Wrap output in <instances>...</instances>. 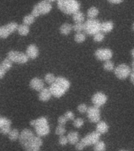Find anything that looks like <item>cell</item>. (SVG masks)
I'll return each mask as SVG.
<instances>
[{
	"label": "cell",
	"instance_id": "6da1fadb",
	"mask_svg": "<svg viewBox=\"0 0 134 151\" xmlns=\"http://www.w3.org/2000/svg\"><path fill=\"white\" fill-rule=\"evenodd\" d=\"M19 141L27 151L39 150L43 144L41 137L35 135L31 130L25 128L20 133Z\"/></svg>",
	"mask_w": 134,
	"mask_h": 151
},
{
	"label": "cell",
	"instance_id": "7a4b0ae2",
	"mask_svg": "<svg viewBox=\"0 0 134 151\" xmlns=\"http://www.w3.org/2000/svg\"><path fill=\"white\" fill-rule=\"evenodd\" d=\"M71 87L70 81L63 76L56 77L55 82L50 85L49 90L52 93V95L55 98H61L68 91Z\"/></svg>",
	"mask_w": 134,
	"mask_h": 151
},
{
	"label": "cell",
	"instance_id": "3957f363",
	"mask_svg": "<svg viewBox=\"0 0 134 151\" xmlns=\"http://www.w3.org/2000/svg\"><path fill=\"white\" fill-rule=\"evenodd\" d=\"M30 124L35 127V133L38 136L45 137L50 132L48 119L46 116H41L35 120H32L30 121Z\"/></svg>",
	"mask_w": 134,
	"mask_h": 151
},
{
	"label": "cell",
	"instance_id": "277c9868",
	"mask_svg": "<svg viewBox=\"0 0 134 151\" xmlns=\"http://www.w3.org/2000/svg\"><path fill=\"white\" fill-rule=\"evenodd\" d=\"M56 4L58 9L67 15H73L79 11L81 6L78 0H57Z\"/></svg>",
	"mask_w": 134,
	"mask_h": 151
},
{
	"label": "cell",
	"instance_id": "5b68a950",
	"mask_svg": "<svg viewBox=\"0 0 134 151\" xmlns=\"http://www.w3.org/2000/svg\"><path fill=\"white\" fill-rule=\"evenodd\" d=\"M52 8L53 6H52L51 2H48L46 0H42L35 5V6L33 7L32 11H31V14L36 18L41 15H46V14H49L52 10Z\"/></svg>",
	"mask_w": 134,
	"mask_h": 151
},
{
	"label": "cell",
	"instance_id": "8992f818",
	"mask_svg": "<svg viewBox=\"0 0 134 151\" xmlns=\"http://www.w3.org/2000/svg\"><path fill=\"white\" fill-rule=\"evenodd\" d=\"M101 28V23L96 19H88L84 22V32L89 35H94L100 32Z\"/></svg>",
	"mask_w": 134,
	"mask_h": 151
},
{
	"label": "cell",
	"instance_id": "52a82bcc",
	"mask_svg": "<svg viewBox=\"0 0 134 151\" xmlns=\"http://www.w3.org/2000/svg\"><path fill=\"white\" fill-rule=\"evenodd\" d=\"M7 58H9L13 63L17 64H26L29 61V58L25 53L16 50H10L7 54Z\"/></svg>",
	"mask_w": 134,
	"mask_h": 151
},
{
	"label": "cell",
	"instance_id": "ba28073f",
	"mask_svg": "<svg viewBox=\"0 0 134 151\" xmlns=\"http://www.w3.org/2000/svg\"><path fill=\"white\" fill-rule=\"evenodd\" d=\"M18 24L16 22H9L3 26L0 27V38L1 39H6L10 34L16 32L18 28Z\"/></svg>",
	"mask_w": 134,
	"mask_h": 151
},
{
	"label": "cell",
	"instance_id": "9c48e42d",
	"mask_svg": "<svg viewBox=\"0 0 134 151\" xmlns=\"http://www.w3.org/2000/svg\"><path fill=\"white\" fill-rule=\"evenodd\" d=\"M115 75L119 80H125L130 76L132 69L129 65L125 64H120L115 68Z\"/></svg>",
	"mask_w": 134,
	"mask_h": 151
},
{
	"label": "cell",
	"instance_id": "30bf717a",
	"mask_svg": "<svg viewBox=\"0 0 134 151\" xmlns=\"http://www.w3.org/2000/svg\"><path fill=\"white\" fill-rule=\"evenodd\" d=\"M101 134H99L97 132H93L91 133H89L87 135L82 138L80 142H82L85 146V147L89 146H92V145H95L97 142L100 141L101 139Z\"/></svg>",
	"mask_w": 134,
	"mask_h": 151
},
{
	"label": "cell",
	"instance_id": "8fae6325",
	"mask_svg": "<svg viewBox=\"0 0 134 151\" xmlns=\"http://www.w3.org/2000/svg\"><path fill=\"white\" fill-rule=\"evenodd\" d=\"M87 117L89 120L92 123H97L101 121V115L100 108L96 107V106H90L88 108L87 110Z\"/></svg>",
	"mask_w": 134,
	"mask_h": 151
},
{
	"label": "cell",
	"instance_id": "7c38bea8",
	"mask_svg": "<svg viewBox=\"0 0 134 151\" xmlns=\"http://www.w3.org/2000/svg\"><path fill=\"white\" fill-rule=\"evenodd\" d=\"M95 57L99 61H107L112 58L113 51L108 48H100L95 52Z\"/></svg>",
	"mask_w": 134,
	"mask_h": 151
},
{
	"label": "cell",
	"instance_id": "4fadbf2b",
	"mask_svg": "<svg viewBox=\"0 0 134 151\" xmlns=\"http://www.w3.org/2000/svg\"><path fill=\"white\" fill-rule=\"evenodd\" d=\"M107 101H108V96L105 94H103V92H96L92 97V102L93 106L98 108L105 105Z\"/></svg>",
	"mask_w": 134,
	"mask_h": 151
},
{
	"label": "cell",
	"instance_id": "5bb4252c",
	"mask_svg": "<svg viewBox=\"0 0 134 151\" xmlns=\"http://www.w3.org/2000/svg\"><path fill=\"white\" fill-rule=\"evenodd\" d=\"M26 54L29 59H36L39 54V50L35 44H30L26 49Z\"/></svg>",
	"mask_w": 134,
	"mask_h": 151
},
{
	"label": "cell",
	"instance_id": "9a60e30c",
	"mask_svg": "<svg viewBox=\"0 0 134 151\" xmlns=\"http://www.w3.org/2000/svg\"><path fill=\"white\" fill-rule=\"evenodd\" d=\"M30 87L35 91H41L45 87L44 82L42 79L38 77H35L30 81Z\"/></svg>",
	"mask_w": 134,
	"mask_h": 151
},
{
	"label": "cell",
	"instance_id": "2e32d148",
	"mask_svg": "<svg viewBox=\"0 0 134 151\" xmlns=\"http://www.w3.org/2000/svg\"><path fill=\"white\" fill-rule=\"evenodd\" d=\"M52 93L50 91L49 88H43V89L39 91V94H38V99L40 101H48L49 99H51Z\"/></svg>",
	"mask_w": 134,
	"mask_h": 151
},
{
	"label": "cell",
	"instance_id": "e0dca14e",
	"mask_svg": "<svg viewBox=\"0 0 134 151\" xmlns=\"http://www.w3.org/2000/svg\"><path fill=\"white\" fill-rule=\"evenodd\" d=\"M109 130V126L105 121H99L97 124H96V132H97L99 134H103L107 133Z\"/></svg>",
	"mask_w": 134,
	"mask_h": 151
},
{
	"label": "cell",
	"instance_id": "ac0fdd59",
	"mask_svg": "<svg viewBox=\"0 0 134 151\" xmlns=\"http://www.w3.org/2000/svg\"><path fill=\"white\" fill-rule=\"evenodd\" d=\"M67 138H68V143L71 145H76L79 142V135L76 132H69L67 135Z\"/></svg>",
	"mask_w": 134,
	"mask_h": 151
},
{
	"label": "cell",
	"instance_id": "d6986e66",
	"mask_svg": "<svg viewBox=\"0 0 134 151\" xmlns=\"http://www.w3.org/2000/svg\"><path fill=\"white\" fill-rule=\"evenodd\" d=\"M113 29H114V23H113L112 21H108L101 23V31L103 33L110 32Z\"/></svg>",
	"mask_w": 134,
	"mask_h": 151
},
{
	"label": "cell",
	"instance_id": "ffe728a7",
	"mask_svg": "<svg viewBox=\"0 0 134 151\" xmlns=\"http://www.w3.org/2000/svg\"><path fill=\"white\" fill-rule=\"evenodd\" d=\"M73 30V25L69 23H64L60 28V32L63 35H68Z\"/></svg>",
	"mask_w": 134,
	"mask_h": 151
},
{
	"label": "cell",
	"instance_id": "44dd1931",
	"mask_svg": "<svg viewBox=\"0 0 134 151\" xmlns=\"http://www.w3.org/2000/svg\"><path fill=\"white\" fill-rule=\"evenodd\" d=\"M16 31L18 32L19 35H22V36H26L30 32V28H29V26L21 24H19Z\"/></svg>",
	"mask_w": 134,
	"mask_h": 151
},
{
	"label": "cell",
	"instance_id": "7402d4cb",
	"mask_svg": "<svg viewBox=\"0 0 134 151\" xmlns=\"http://www.w3.org/2000/svg\"><path fill=\"white\" fill-rule=\"evenodd\" d=\"M73 21H75V23H84L85 21V15L84 14L79 11L76 12L72 15Z\"/></svg>",
	"mask_w": 134,
	"mask_h": 151
},
{
	"label": "cell",
	"instance_id": "603a6c76",
	"mask_svg": "<svg viewBox=\"0 0 134 151\" xmlns=\"http://www.w3.org/2000/svg\"><path fill=\"white\" fill-rule=\"evenodd\" d=\"M99 9L95 6L90 7L87 10V17L89 19H96V17L98 16Z\"/></svg>",
	"mask_w": 134,
	"mask_h": 151
},
{
	"label": "cell",
	"instance_id": "cb8c5ba5",
	"mask_svg": "<svg viewBox=\"0 0 134 151\" xmlns=\"http://www.w3.org/2000/svg\"><path fill=\"white\" fill-rule=\"evenodd\" d=\"M20 133L21 132H19L18 130L16 129V128H14L10 131V132L8 134L9 136V139L10 141H16L17 139H19V137H20Z\"/></svg>",
	"mask_w": 134,
	"mask_h": 151
},
{
	"label": "cell",
	"instance_id": "d4e9b609",
	"mask_svg": "<svg viewBox=\"0 0 134 151\" xmlns=\"http://www.w3.org/2000/svg\"><path fill=\"white\" fill-rule=\"evenodd\" d=\"M35 21V17L33 16L31 14L26 15V16L23 18V24L28 26L31 25Z\"/></svg>",
	"mask_w": 134,
	"mask_h": 151
},
{
	"label": "cell",
	"instance_id": "484cf974",
	"mask_svg": "<svg viewBox=\"0 0 134 151\" xmlns=\"http://www.w3.org/2000/svg\"><path fill=\"white\" fill-rule=\"evenodd\" d=\"M94 151H105L106 150V145L104 143V142L100 141L97 142L93 147Z\"/></svg>",
	"mask_w": 134,
	"mask_h": 151
},
{
	"label": "cell",
	"instance_id": "4316f807",
	"mask_svg": "<svg viewBox=\"0 0 134 151\" xmlns=\"http://www.w3.org/2000/svg\"><path fill=\"white\" fill-rule=\"evenodd\" d=\"M12 121L9 118L5 117V116H0V129L6 126H11Z\"/></svg>",
	"mask_w": 134,
	"mask_h": 151
},
{
	"label": "cell",
	"instance_id": "83f0119b",
	"mask_svg": "<svg viewBox=\"0 0 134 151\" xmlns=\"http://www.w3.org/2000/svg\"><path fill=\"white\" fill-rule=\"evenodd\" d=\"M86 34L83 32H78L75 35V41L78 43H82L86 40Z\"/></svg>",
	"mask_w": 134,
	"mask_h": 151
},
{
	"label": "cell",
	"instance_id": "f1b7e54d",
	"mask_svg": "<svg viewBox=\"0 0 134 151\" xmlns=\"http://www.w3.org/2000/svg\"><path fill=\"white\" fill-rule=\"evenodd\" d=\"M56 79V77L53 73H47L45 76V82H46L48 84H53L55 82Z\"/></svg>",
	"mask_w": 134,
	"mask_h": 151
},
{
	"label": "cell",
	"instance_id": "f546056e",
	"mask_svg": "<svg viewBox=\"0 0 134 151\" xmlns=\"http://www.w3.org/2000/svg\"><path fill=\"white\" fill-rule=\"evenodd\" d=\"M103 68H104L106 71L111 72V71L115 70V64L113 63V61H111L110 60L105 61V62L103 63Z\"/></svg>",
	"mask_w": 134,
	"mask_h": 151
},
{
	"label": "cell",
	"instance_id": "4dcf8cb0",
	"mask_svg": "<svg viewBox=\"0 0 134 151\" xmlns=\"http://www.w3.org/2000/svg\"><path fill=\"white\" fill-rule=\"evenodd\" d=\"M1 65H2V67H4V68H6L7 71H9V69H10L12 67H13V62H12V61H10L9 58H7L2 61V62L1 63Z\"/></svg>",
	"mask_w": 134,
	"mask_h": 151
},
{
	"label": "cell",
	"instance_id": "1f68e13d",
	"mask_svg": "<svg viewBox=\"0 0 134 151\" xmlns=\"http://www.w3.org/2000/svg\"><path fill=\"white\" fill-rule=\"evenodd\" d=\"M73 30L76 33L84 32V23H75L73 24Z\"/></svg>",
	"mask_w": 134,
	"mask_h": 151
},
{
	"label": "cell",
	"instance_id": "d6a6232c",
	"mask_svg": "<svg viewBox=\"0 0 134 151\" xmlns=\"http://www.w3.org/2000/svg\"><path fill=\"white\" fill-rule=\"evenodd\" d=\"M104 40V34L102 32L96 33L93 35V40L96 42H101Z\"/></svg>",
	"mask_w": 134,
	"mask_h": 151
},
{
	"label": "cell",
	"instance_id": "836d02e7",
	"mask_svg": "<svg viewBox=\"0 0 134 151\" xmlns=\"http://www.w3.org/2000/svg\"><path fill=\"white\" fill-rule=\"evenodd\" d=\"M73 124H74L75 127L80 128L84 124V120L82 118H76V119L73 120Z\"/></svg>",
	"mask_w": 134,
	"mask_h": 151
},
{
	"label": "cell",
	"instance_id": "e575fe53",
	"mask_svg": "<svg viewBox=\"0 0 134 151\" xmlns=\"http://www.w3.org/2000/svg\"><path fill=\"white\" fill-rule=\"evenodd\" d=\"M65 132H66L65 127H63V126H61V125H58V126L56 127V131H55V133H56V134H57V135H60V136H61V135H63V134H65Z\"/></svg>",
	"mask_w": 134,
	"mask_h": 151
},
{
	"label": "cell",
	"instance_id": "d590c367",
	"mask_svg": "<svg viewBox=\"0 0 134 151\" xmlns=\"http://www.w3.org/2000/svg\"><path fill=\"white\" fill-rule=\"evenodd\" d=\"M88 108H89V107H88L86 104L82 103V104H80L79 106H78L77 109L80 113H87Z\"/></svg>",
	"mask_w": 134,
	"mask_h": 151
},
{
	"label": "cell",
	"instance_id": "8d00e7d4",
	"mask_svg": "<svg viewBox=\"0 0 134 151\" xmlns=\"http://www.w3.org/2000/svg\"><path fill=\"white\" fill-rule=\"evenodd\" d=\"M68 143V140L67 136L65 135H61L59 138V144L61 146H66Z\"/></svg>",
	"mask_w": 134,
	"mask_h": 151
},
{
	"label": "cell",
	"instance_id": "74e56055",
	"mask_svg": "<svg viewBox=\"0 0 134 151\" xmlns=\"http://www.w3.org/2000/svg\"><path fill=\"white\" fill-rule=\"evenodd\" d=\"M64 116L67 118L68 120H75V114L71 111H67L64 113Z\"/></svg>",
	"mask_w": 134,
	"mask_h": 151
},
{
	"label": "cell",
	"instance_id": "f35d334b",
	"mask_svg": "<svg viewBox=\"0 0 134 151\" xmlns=\"http://www.w3.org/2000/svg\"><path fill=\"white\" fill-rule=\"evenodd\" d=\"M57 121H58L59 125H61V126H64V125L67 124V122H68V120H67V118L64 116V115H63V116H61L58 118Z\"/></svg>",
	"mask_w": 134,
	"mask_h": 151
},
{
	"label": "cell",
	"instance_id": "ab89813d",
	"mask_svg": "<svg viewBox=\"0 0 134 151\" xmlns=\"http://www.w3.org/2000/svg\"><path fill=\"white\" fill-rule=\"evenodd\" d=\"M11 130L12 129L10 126H6V127H2V128L0 129V132H1L2 134H7V135H8Z\"/></svg>",
	"mask_w": 134,
	"mask_h": 151
},
{
	"label": "cell",
	"instance_id": "60d3db41",
	"mask_svg": "<svg viewBox=\"0 0 134 151\" xmlns=\"http://www.w3.org/2000/svg\"><path fill=\"white\" fill-rule=\"evenodd\" d=\"M7 73V70L4 67H2V65L0 64V80L2 79V78L4 77L5 75H6V73Z\"/></svg>",
	"mask_w": 134,
	"mask_h": 151
},
{
	"label": "cell",
	"instance_id": "b9f144b4",
	"mask_svg": "<svg viewBox=\"0 0 134 151\" xmlns=\"http://www.w3.org/2000/svg\"><path fill=\"white\" fill-rule=\"evenodd\" d=\"M75 149H76V150L78 151L82 150H84V148H85V146L80 141L78 142L76 145H75Z\"/></svg>",
	"mask_w": 134,
	"mask_h": 151
},
{
	"label": "cell",
	"instance_id": "7bdbcfd3",
	"mask_svg": "<svg viewBox=\"0 0 134 151\" xmlns=\"http://www.w3.org/2000/svg\"><path fill=\"white\" fill-rule=\"evenodd\" d=\"M108 2H110L111 4H120L122 3L124 0H108Z\"/></svg>",
	"mask_w": 134,
	"mask_h": 151
},
{
	"label": "cell",
	"instance_id": "ee69618b",
	"mask_svg": "<svg viewBox=\"0 0 134 151\" xmlns=\"http://www.w3.org/2000/svg\"><path fill=\"white\" fill-rule=\"evenodd\" d=\"M129 77H130V81L134 84V70H132V73L129 76Z\"/></svg>",
	"mask_w": 134,
	"mask_h": 151
},
{
	"label": "cell",
	"instance_id": "f6af8a7d",
	"mask_svg": "<svg viewBox=\"0 0 134 151\" xmlns=\"http://www.w3.org/2000/svg\"><path fill=\"white\" fill-rule=\"evenodd\" d=\"M131 55H132V57H133V59H134V48L131 50Z\"/></svg>",
	"mask_w": 134,
	"mask_h": 151
},
{
	"label": "cell",
	"instance_id": "bcb514c9",
	"mask_svg": "<svg viewBox=\"0 0 134 151\" xmlns=\"http://www.w3.org/2000/svg\"><path fill=\"white\" fill-rule=\"evenodd\" d=\"M132 70H134V59L132 62Z\"/></svg>",
	"mask_w": 134,
	"mask_h": 151
},
{
	"label": "cell",
	"instance_id": "7dc6e473",
	"mask_svg": "<svg viewBox=\"0 0 134 151\" xmlns=\"http://www.w3.org/2000/svg\"><path fill=\"white\" fill-rule=\"evenodd\" d=\"M46 1H48V2H56V1H57V0H46Z\"/></svg>",
	"mask_w": 134,
	"mask_h": 151
},
{
	"label": "cell",
	"instance_id": "c3c4849f",
	"mask_svg": "<svg viewBox=\"0 0 134 151\" xmlns=\"http://www.w3.org/2000/svg\"><path fill=\"white\" fill-rule=\"evenodd\" d=\"M119 151H129V150H121Z\"/></svg>",
	"mask_w": 134,
	"mask_h": 151
},
{
	"label": "cell",
	"instance_id": "681fc988",
	"mask_svg": "<svg viewBox=\"0 0 134 151\" xmlns=\"http://www.w3.org/2000/svg\"><path fill=\"white\" fill-rule=\"evenodd\" d=\"M133 30L134 31V24H133Z\"/></svg>",
	"mask_w": 134,
	"mask_h": 151
},
{
	"label": "cell",
	"instance_id": "f907efd6",
	"mask_svg": "<svg viewBox=\"0 0 134 151\" xmlns=\"http://www.w3.org/2000/svg\"><path fill=\"white\" fill-rule=\"evenodd\" d=\"M36 151H39V150H36Z\"/></svg>",
	"mask_w": 134,
	"mask_h": 151
},
{
	"label": "cell",
	"instance_id": "816d5d0a",
	"mask_svg": "<svg viewBox=\"0 0 134 151\" xmlns=\"http://www.w3.org/2000/svg\"><path fill=\"white\" fill-rule=\"evenodd\" d=\"M0 64H1V63H0Z\"/></svg>",
	"mask_w": 134,
	"mask_h": 151
}]
</instances>
